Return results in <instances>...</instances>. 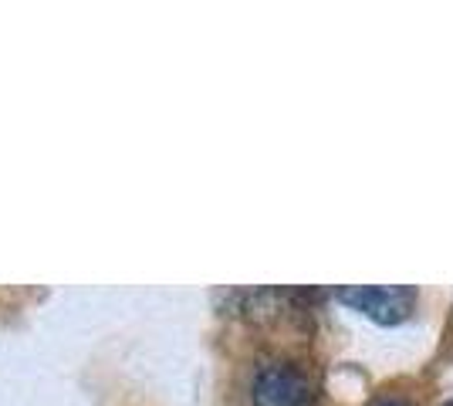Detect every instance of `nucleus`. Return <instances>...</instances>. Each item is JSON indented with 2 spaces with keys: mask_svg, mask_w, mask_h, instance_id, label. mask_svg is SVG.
<instances>
[{
  "mask_svg": "<svg viewBox=\"0 0 453 406\" xmlns=\"http://www.w3.org/2000/svg\"><path fill=\"white\" fill-rule=\"evenodd\" d=\"M254 406H315V383L298 363L267 359L254 369L250 379Z\"/></svg>",
  "mask_w": 453,
  "mask_h": 406,
  "instance_id": "f257e3e1",
  "label": "nucleus"
},
{
  "mask_svg": "<svg viewBox=\"0 0 453 406\" xmlns=\"http://www.w3.org/2000/svg\"><path fill=\"white\" fill-rule=\"evenodd\" d=\"M342 305L362 311L365 318H372L379 326H399L410 318V311L416 305V291L413 288H339L335 291Z\"/></svg>",
  "mask_w": 453,
  "mask_h": 406,
  "instance_id": "f03ea898",
  "label": "nucleus"
},
{
  "mask_svg": "<svg viewBox=\"0 0 453 406\" xmlns=\"http://www.w3.org/2000/svg\"><path fill=\"white\" fill-rule=\"evenodd\" d=\"M376 406H410V403H403V400H382V403Z\"/></svg>",
  "mask_w": 453,
  "mask_h": 406,
  "instance_id": "7ed1b4c3",
  "label": "nucleus"
},
{
  "mask_svg": "<svg viewBox=\"0 0 453 406\" xmlns=\"http://www.w3.org/2000/svg\"><path fill=\"white\" fill-rule=\"evenodd\" d=\"M443 406H453V403H443Z\"/></svg>",
  "mask_w": 453,
  "mask_h": 406,
  "instance_id": "20e7f679",
  "label": "nucleus"
}]
</instances>
